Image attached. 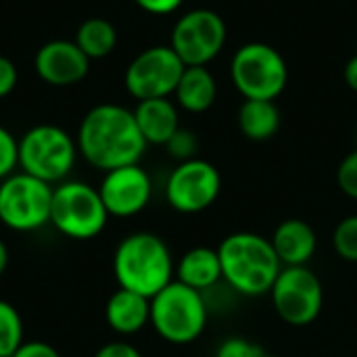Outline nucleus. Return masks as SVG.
<instances>
[{"instance_id":"8","label":"nucleus","mask_w":357,"mask_h":357,"mask_svg":"<svg viewBox=\"0 0 357 357\" xmlns=\"http://www.w3.org/2000/svg\"><path fill=\"white\" fill-rule=\"evenodd\" d=\"M52 188L25 172H15L2 180L0 224L15 232H36L50 224Z\"/></svg>"},{"instance_id":"29","label":"nucleus","mask_w":357,"mask_h":357,"mask_svg":"<svg viewBox=\"0 0 357 357\" xmlns=\"http://www.w3.org/2000/svg\"><path fill=\"white\" fill-rule=\"evenodd\" d=\"M13 357H61V354L44 341H25Z\"/></svg>"},{"instance_id":"5","label":"nucleus","mask_w":357,"mask_h":357,"mask_svg":"<svg viewBox=\"0 0 357 357\" xmlns=\"http://www.w3.org/2000/svg\"><path fill=\"white\" fill-rule=\"evenodd\" d=\"M289 75L287 59L268 42H247L230 59V82L245 100H276Z\"/></svg>"},{"instance_id":"15","label":"nucleus","mask_w":357,"mask_h":357,"mask_svg":"<svg viewBox=\"0 0 357 357\" xmlns=\"http://www.w3.org/2000/svg\"><path fill=\"white\" fill-rule=\"evenodd\" d=\"M270 241L282 268L307 266L318 249V236L314 228L299 218H289L280 222Z\"/></svg>"},{"instance_id":"23","label":"nucleus","mask_w":357,"mask_h":357,"mask_svg":"<svg viewBox=\"0 0 357 357\" xmlns=\"http://www.w3.org/2000/svg\"><path fill=\"white\" fill-rule=\"evenodd\" d=\"M333 249L343 261L357 264V215H347L335 226Z\"/></svg>"},{"instance_id":"28","label":"nucleus","mask_w":357,"mask_h":357,"mask_svg":"<svg viewBox=\"0 0 357 357\" xmlns=\"http://www.w3.org/2000/svg\"><path fill=\"white\" fill-rule=\"evenodd\" d=\"M19 82V73L15 63L8 56L0 54V98H6Z\"/></svg>"},{"instance_id":"13","label":"nucleus","mask_w":357,"mask_h":357,"mask_svg":"<svg viewBox=\"0 0 357 357\" xmlns=\"http://www.w3.org/2000/svg\"><path fill=\"white\" fill-rule=\"evenodd\" d=\"M109 218H134L146 209L153 197V182L140 163L105 172L98 186Z\"/></svg>"},{"instance_id":"34","label":"nucleus","mask_w":357,"mask_h":357,"mask_svg":"<svg viewBox=\"0 0 357 357\" xmlns=\"http://www.w3.org/2000/svg\"><path fill=\"white\" fill-rule=\"evenodd\" d=\"M261 357H280V356H270V354H264Z\"/></svg>"},{"instance_id":"30","label":"nucleus","mask_w":357,"mask_h":357,"mask_svg":"<svg viewBox=\"0 0 357 357\" xmlns=\"http://www.w3.org/2000/svg\"><path fill=\"white\" fill-rule=\"evenodd\" d=\"M94 357H142V354L126 341H111L107 345H102Z\"/></svg>"},{"instance_id":"32","label":"nucleus","mask_w":357,"mask_h":357,"mask_svg":"<svg viewBox=\"0 0 357 357\" xmlns=\"http://www.w3.org/2000/svg\"><path fill=\"white\" fill-rule=\"evenodd\" d=\"M343 77H345V84L349 86V90H354L357 94V54H354L347 61L345 71H343Z\"/></svg>"},{"instance_id":"7","label":"nucleus","mask_w":357,"mask_h":357,"mask_svg":"<svg viewBox=\"0 0 357 357\" xmlns=\"http://www.w3.org/2000/svg\"><path fill=\"white\" fill-rule=\"evenodd\" d=\"M107 220L109 213L98 188L79 180H65L52 188L50 226L63 236L90 241L105 230Z\"/></svg>"},{"instance_id":"26","label":"nucleus","mask_w":357,"mask_h":357,"mask_svg":"<svg viewBox=\"0 0 357 357\" xmlns=\"http://www.w3.org/2000/svg\"><path fill=\"white\" fill-rule=\"evenodd\" d=\"M337 184L341 192L357 201V149L343 157L337 169Z\"/></svg>"},{"instance_id":"3","label":"nucleus","mask_w":357,"mask_h":357,"mask_svg":"<svg viewBox=\"0 0 357 357\" xmlns=\"http://www.w3.org/2000/svg\"><path fill=\"white\" fill-rule=\"evenodd\" d=\"M113 274L119 289L153 299L174 280L176 264L161 236L134 232L119 241L113 253Z\"/></svg>"},{"instance_id":"6","label":"nucleus","mask_w":357,"mask_h":357,"mask_svg":"<svg viewBox=\"0 0 357 357\" xmlns=\"http://www.w3.org/2000/svg\"><path fill=\"white\" fill-rule=\"evenodd\" d=\"M77 159V142L59 126L40 123L19 138V169L56 186L67 180Z\"/></svg>"},{"instance_id":"22","label":"nucleus","mask_w":357,"mask_h":357,"mask_svg":"<svg viewBox=\"0 0 357 357\" xmlns=\"http://www.w3.org/2000/svg\"><path fill=\"white\" fill-rule=\"evenodd\" d=\"M25 343L23 320L17 307L0 299V357H13V354Z\"/></svg>"},{"instance_id":"14","label":"nucleus","mask_w":357,"mask_h":357,"mask_svg":"<svg viewBox=\"0 0 357 357\" xmlns=\"http://www.w3.org/2000/svg\"><path fill=\"white\" fill-rule=\"evenodd\" d=\"M33 67L44 84L67 88L86 79L90 59L73 40H50L38 48Z\"/></svg>"},{"instance_id":"9","label":"nucleus","mask_w":357,"mask_h":357,"mask_svg":"<svg viewBox=\"0 0 357 357\" xmlns=\"http://www.w3.org/2000/svg\"><path fill=\"white\" fill-rule=\"evenodd\" d=\"M228 25L213 8H192L178 17L169 46L186 67H207L224 50Z\"/></svg>"},{"instance_id":"33","label":"nucleus","mask_w":357,"mask_h":357,"mask_svg":"<svg viewBox=\"0 0 357 357\" xmlns=\"http://www.w3.org/2000/svg\"><path fill=\"white\" fill-rule=\"evenodd\" d=\"M6 268H8V247H6V243L0 238V276L6 272Z\"/></svg>"},{"instance_id":"17","label":"nucleus","mask_w":357,"mask_h":357,"mask_svg":"<svg viewBox=\"0 0 357 357\" xmlns=\"http://www.w3.org/2000/svg\"><path fill=\"white\" fill-rule=\"evenodd\" d=\"M105 320L121 337L136 335L151 324V299L134 291L117 289L105 305Z\"/></svg>"},{"instance_id":"19","label":"nucleus","mask_w":357,"mask_h":357,"mask_svg":"<svg viewBox=\"0 0 357 357\" xmlns=\"http://www.w3.org/2000/svg\"><path fill=\"white\" fill-rule=\"evenodd\" d=\"M174 98L186 113L201 115L209 111L218 98V79L207 67H186L176 86Z\"/></svg>"},{"instance_id":"21","label":"nucleus","mask_w":357,"mask_h":357,"mask_svg":"<svg viewBox=\"0 0 357 357\" xmlns=\"http://www.w3.org/2000/svg\"><path fill=\"white\" fill-rule=\"evenodd\" d=\"M73 42L82 48V52L90 61L92 59H105L117 46V29L109 19L90 17L77 27Z\"/></svg>"},{"instance_id":"1","label":"nucleus","mask_w":357,"mask_h":357,"mask_svg":"<svg viewBox=\"0 0 357 357\" xmlns=\"http://www.w3.org/2000/svg\"><path fill=\"white\" fill-rule=\"evenodd\" d=\"M75 142L77 153L100 172L140 163L149 146L138 130L134 111L115 102L92 107L77 128Z\"/></svg>"},{"instance_id":"11","label":"nucleus","mask_w":357,"mask_h":357,"mask_svg":"<svg viewBox=\"0 0 357 357\" xmlns=\"http://www.w3.org/2000/svg\"><path fill=\"white\" fill-rule=\"evenodd\" d=\"M270 295L278 318L297 328L314 324L324 307L322 282L307 266L282 268Z\"/></svg>"},{"instance_id":"25","label":"nucleus","mask_w":357,"mask_h":357,"mask_svg":"<svg viewBox=\"0 0 357 357\" xmlns=\"http://www.w3.org/2000/svg\"><path fill=\"white\" fill-rule=\"evenodd\" d=\"M19 167V140L0 126V182L13 176Z\"/></svg>"},{"instance_id":"18","label":"nucleus","mask_w":357,"mask_h":357,"mask_svg":"<svg viewBox=\"0 0 357 357\" xmlns=\"http://www.w3.org/2000/svg\"><path fill=\"white\" fill-rule=\"evenodd\" d=\"M176 280L205 293L222 280V264L218 249L192 247L176 264Z\"/></svg>"},{"instance_id":"24","label":"nucleus","mask_w":357,"mask_h":357,"mask_svg":"<svg viewBox=\"0 0 357 357\" xmlns=\"http://www.w3.org/2000/svg\"><path fill=\"white\" fill-rule=\"evenodd\" d=\"M165 151L178 163L195 159L197 153H199V138H197V134L192 130H186V128L180 126L178 132L165 142Z\"/></svg>"},{"instance_id":"20","label":"nucleus","mask_w":357,"mask_h":357,"mask_svg":"<svg viewBox=\"0 0 357 357\" xmlns=\"http://www.w3.org/2000/svg\"><path fill=\"white\" fill-rule=\"evenodd\" d=\"M280 109L276 100H243L238 107V130L253 142H264L280 130Z\"/></svg>"},{"instance_id":"31","label":"nucleus","mask_w":357,"mask_h":357,"mask_svg":"<svg viewBox=\"0 0 357 357\" xmlns=\"http://www.w3.org/2000/svg\"><path fill=\"white\" fill-rule=\"evenodd\" d=\"M134 2L151 15H172L182 6L184 0H134Z\"/></svg>"},{"instance_id":"27","label":"nucleus","mask_w":357,"mask_h":357,"mask_svg":"<svg viewBox=\"0 0 357 357\" xmlns=\"http://www.w3.org/2000/svg\"><path fill=\"white\" fill-rule=\"evenodd\" d=\"M264 356V349L257 345V343H253V341H249V339H245V337H230V339H226L220 347H218V351H215V357H261Z\"/></svg>"},{"instance_id":"16","label":"nucleus","mask_w":357,"mask_h":357,"mask_svg":"<svg viewBox=\"0 0 357 357\" xmlns=\"http://www.w3.org/2000/svg\"><path fill=\"white\" fill-rule=\"evenodd\" d=\"M134 119L146 144H157V146H165V142L180 128L178 105L172 98L138 100L134 109Z\"/></svg>"},{"instance_id":"2","label":"nucleus","mask_w":357,"mask_h":357,"mask_svg":"<svg viewBox=\"0 0 357 357\" xmlns=\"http://www.w3.org/2000/svg\"><path fill=\"white\" fill-rule=\"evenodd\" d=\"M222 278L245 297H261L272 291L282 264L272 241L255 232L228 234L218 247Z\"/></svg>"},{"instance_id":"4","label":"nucleus","mask_w":357,"mask_h":357,"mask_svg":"<svg viewBox=\"0 0 357 357\" xmlns=\"http://www.w3.org/2000/svg\"><path fill=\"white\" fill-rule=\"evenodd\" d=\"M209 310L203 293L172 280L151 299V326L172 345H190L207 328Z\"/></svg>"},{"instance_id":"12","label":"nucleus","mask_w":357,"mask_h":357,"mask_svg":"<svg viewBox=\"0 0 357 357\" xmlns=\"http://www.w3.org/2000/svg\"><path fill=\"white\" fill-rule=\"evenodd\" d=\"M222 192V174L205 159L178 163L165 182V199L178 213L195 215L207 211Z\"/></svg>"},{"instance_id":"10","label":"nucleus","mask_w":357,"mask_h":357,"mask_svg":"<svg viewBox=\"0 0 357 357\" xmlns=\"http://www.w3.org/2000/svg\"><path fill=\"white\" fill-rule=\"evenodd\" d=\"M184 69L186 65L169 44L151 46L130 61L123 73V86L136 100L169 98L174 96Z\"/></svg>"}]
</instances>
